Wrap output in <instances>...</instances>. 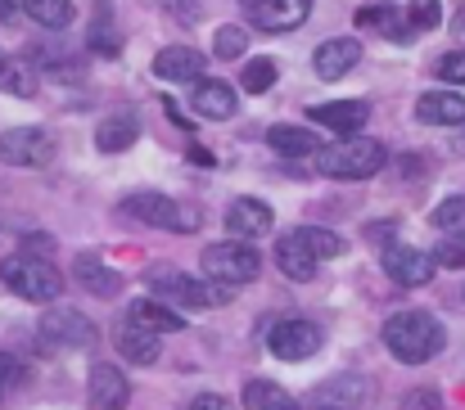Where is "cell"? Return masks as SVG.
I'll return each mask as SVG.
<instances>
[{
    "mask_svg": "<svg viewBox=\"0 0 465 410\" xmlns=\"http://www.w3.org/2000/svg\"><path fill=\"white\" fill-rule=\"evenodd\" d=\"M136 140H141V122H136V113H114V118H104V122H100V132H95L100 153H123V149H132Z\"/></svg>",
    "mask_w": 465,
    "mask_h": 410,
    "instance_id": "cell-25",
    "label": "cell"
},
{
    "mask_svg": "<svg viewBox=\"0 0 465 410\" xmlns=\"http://www.w3.org/2000/svg\"><path fill=\"white\" fill-rule=\"evenodd\" d=\"M276 226V212L262 203V199H235L231 208H226V230L235 235V239H262L267 230Z\"/></svg>",
    "mask_w": 465,
    "mask_h": 410,
    "instance_id": "cell-16",
    "label": "cell"
},
{
    "mask_svg": "<svg viewBox=\"0 0 465 410\" xmlns=\"http://www.w3.org/2000/svg\"><path fill=\"white\" fill-rule=\"evenodd\" d=\"M448 334L443 320H434L430 311H398L384 320V347L402 361V366H425L443 352Z\"/></svg>",
    "mask_w": 465,
    "mask_h": 410,
    "instance_id": "cell-1",
    "label": "cell"
},
{
    "mask_svg": "<svg viewBox=\"0 0 465 410\" xmlns=\"http://www.w3.org/2000/svg\"><path fill=\"white\" fill-rule=\"evenodd\" d=\"M380 267L384 275L393 279V284H402V288H420V284H430L434 279V258L425 253V249H411V244H389L384 249V258H380Z\"/></svg>",
    "mask_w": 465,
    "mask_h": 410,
    "instance_id": "cell-10",
    "label": "cell"
},
{
    "mask_svg": "<svg viewBox=\"0 0 465 410\" xmlns=\"http://www.w3.org/2000/svg\"><path fill=\"white\" fill-rule=\"evenodd\" d=\"M14 9H18L14 0H0V18H14Z\"/></svg>",
    "mask_w": 465,
    "mask_h": 410,
    "instance_id": "cell-42",
    "label": "cell"
},
{
    "mask_svg": "<svg viewBox=\"0 0 465 410\" xmlns=\"http://www.w3.org/2000/svg\"><path fill=\"white\" fill-rule=\"evenodd\" d=\"M190 109H194L199 118H208V122H226V118H235L240 95H235L231 82L203 77V82H194V91H190Z\"/></svg>",
    "mask_w": 465,
    "mask_h": 410,
    "instance_id": "cell-13",
    "label": "cell"
},
{
    "mask_svg": "<svg viewBox=\"0 0 465 410\" xmlns=\"http://www.w3.org/2000/svg\"><path fill=\"white\" fill-rule=\"evenodd\" d=\"M430 221H434V230H443L448 239H461L465 244V194L443 199V203L430 212Z\"/></svg>",
    "mask_w": 465,
    "mask_h": 410,
    "instance_id": "cell-31",
    "label": "cell"
},
{
    "mask_svg": "<svg viewBox=\"0 0 465 410\" xmlns=\"http://www.w3.org/2000/svg\"><path fill=\"white\" fill-rule=\"evenodd\" d=\"M308 410H330V406H308Z\"/></svg>",
    "mask_w": 465,
    "mask_h": 410,
    "instance_id": "cell-44",
    "label": "cell"
},
{
    "mask_svg": "<svg viewBox=\"0 0 465 410\" xmlns=\"http://www.w3.org/2000/svg\"><path fill=\"white\" fill-rule=\"evenodd\" d=\"M36 338H41L50 352H64V347H91V343H95V325H91L82 311H73V307H54V311L41 316Z\"/></svg>",
    "mask_w": 465,
    "mask_h": 410,
    "instance_id": "cell-7",
    "label": "cell"
},
{
    "mask_svg": "<svg viewBox=\"0 0 465 410\" xmlns=\"http://www.w3.org/2000/svg\"><path fill=\"white\" fill-rule=\"evenodd\" d=\"M434 68H439V77H443V82H452V86H465V50H452V54H443V59H439Z\"/></svg>",
    "mask_w": 465,
    "mask_h": 410,
    "instance_id": "cell-36",
    "label": "cell"
},
{
    "mask_svg": "<svg viewBox=\"0 0 465 410\" xmlns=\"http://www.w3.org/2000/svg\"><path fill=\"white\" fill-rule=\"evenodd\" d=\"M23 14L50 32H64L73 23V0H23Z\"/></svg>",
    "mask_w": 465,
    "mask_h": 410,
    "instance_id": "cell-29",
    "label": "cell"
},
{
    "mask_svg": "<svg viewBox=\"0 0 465 410\" xmlns=\"http://www.w3.org/2000/svg\"><path fill=\"white\" fill-rule=\"evenodd\" d=\"M357 27L380 32V36H389V41H411V36H416L411 9L402 14L398 5H361V9H357Z\"/></svg>",
    "mask_w": 465,
    "mask_h": 410,
    "instance_id": "cell-17",
    "label": "cell"
},
{
    "mask_svg": "<svg viewBox=\"0 0 465 410\" xmlns=\"http://www.w3.org/2000/svg\"><path fill=\"white\" fill-rule=\"evenodd\" d=\"M127 320L141 325V329H150V334H176V329H185V316L176 307L158 302V298H136L127 307Z\"/></svg>",
    "mask_w": 465,
    "mask_h": 410,
    "instance_id": "cell-20",
    "label": "cell"
},
{
    "mask_svg": "<svg viewBox=\"0 0 465 410\" xmlns=\"http://www.w3.org/2000/svg\"><path fill=\"white\" fill-rule=\"evenodd\" d=\"M0 279L9 293H18L23 302H54L64 293V275L54 271L45 258H32V253H14L0 262Z\"/></svg>",
    "mask_w": 465,
    "mask_h": 410,
    "instance_id": "cell-4",
    "label": "cell"
},
{
    "mask_svg": "<svg viewBox=\"0 0 465 410\" xmlns=\"http://www.w3.org/2000/svg\"><path fill=\"white\" fill-rule=\"evenodd\" d=\"M54 153H59V144L50 132H41V127H14V132H5L0 136V158L9 162V167H50L54 162Z\"/></svg>",
    "mask_w": 465,
    "mask_h": 410,
    "instance_id": "cell-8",
    "label": "cell"
},
{
    "mask_svg": "<svg viewBox=\"0 0 465 410\" xmlns=\"http://www.w3.org/2000/svg\"><path fill=\"white\" fill-rule=\"evenodd\" d=\"M371 384L361 375H339V379H325L316 393H312V406H330V410H352L357 402H366Z\"/></svg>",
    "mask_w": 465,
    "mask_h": 410,
    "instance_id": "cell-21",
    "label": "cell"
},
{
    "mask_svg": "<svg viewBox=\"0 0 465 410\" xmlns=\"http://www.w3.org/2000/svg\"><path fill=\"white\" fill-rule=\"evenodd\" d=\"M321 343H325L321 325H312L303 316L276 320L272 334H267V347H272V356H281V361H308V356L321 352Z\"/></svg>",
    "mask_w": 465,
    "mask_h": 410,
    "instance_id": "cell-9",
    "label": "cell"
},
{
    "mask_svg": "<svg viewBox=\"0 0 465 410\" xmlns=\"http://www.w3.org/2000/svg\"><path fill=\"white\" fill-rule=\"evenodd\" d=\"M240 82H244L249 95H262V91L276 86V63H272V59H249V68H244Z\"/></svg>",
    "mask_w": 465,
    "mask_h": 410,
    "instance_id": "cell-33",
    "label": "cell"
},
{
    "mask_svg": "<svg viewBox=\"0 0 465 410\" xmlns=\"http://www.w3.org/2000/svg\"><path fill=\"white\" fill-rule=\"evenodd\" d=\"M452 32H457V36H461V41H465V5H461V9H457V18H452Z\"/></svg>",
    "mask_w": 465,
    "mask_h": 410,
    "instance_id": "cell-41",
    "label": "cell"
},
{
    "mask_svg": "<svg viewBox=\"0 0 465 410\" xmlns=\"http://www.w3.org/2000/svg\"><path fill=\"white\" fill-rule=\"evenodd\" d=\"M150 284V298L167 302V307H185V311H203V307H217V302H231V288L217 284V279H194V275L176 271V267H150L145 271Z\"/></svg>",
    "mask_w": 465,
    "mask_h": 410,
    "instance_id": "cell-2",
    "label": "cell"
},
{
    "mask_svg": "<svg viewBox=\"0 0 465 410\" xmlns=\"http://www.w3.org/2000/svg\"><path fill=\"white\" fill-rule=\"evenodd\" d=\"M5 63H9V59H5V54H0V73H5Z\"/></svg>",
    "mask_w": 465,
    "mask_h": 410,
    "instance_id": "cell-43",
    "label": "cell"
},
{
    "mask_svg": "<svg viewBox=\"0 0 465 410\" xmlns=\"http://www.w3.org/2000/svg\"><path fill=\"white\" fill-rule=\"evenodd\" d=\"M276 267L290 275V279H299V284H308L312 275H316V258H312V249L290 230L285 239H276Z\"/></svg>",
    "mask_w": 465,
    "mask_h": 410,
    "instance_id": "cell-24",
    "label": "cell"
},
{
    "mask_svg": "<svg viewBox=\"0 0 465 410\" xmlns=\"http://www.w3.org/2000/svg\"><path fill=\"white\" fill-rule=\"evenodd\" d=\"M411 23H416V32H430V27H439V23H443V9H439V0H416V5H411Z\"/></svg>",
    "mask_w": 465,
    "mask_h": 410,
    "instance_id": "cell-35",
    "label": "cell"
},
{
    "mask_svg": "<svg viewBox=\"0 0 465 410\" xmlns=\"http://www.w3.org/2000/svg\"><path fill=\"white\" fill-rule=\"evenodd\" d=\"M308 118L316 127H330L339 136H357L366 122H371V100H334V104H312Z\"/></svg>",
    "mask_w": 465,
    "mask_h": 410,
    "instance_id": "cell-12",
    "label": "cell"
},
{
    "mask_svg": "<svg viewBox=\"0 0 465 410\" xmlns=\"http://www.w3.org/2000/svg\"><path fill=\"white\" fill-rule=\"evenodd\" d=\"M240 5L249 23H258L262 32H294L312 14V0H240Z\"/></svg>",
    "mask_w": 465,
    "mask_h": 410,
    "instance_id": "cell-11",
    "label": "cell"
},
{
    "mask_svg": "<svg viewBox=\"0 0 465 410\" xmlns=\"http://www.w3.org/2000/svg\"><path fill=\"white\" fill-rule=\"evenodd\" d=\"M294 235H299V239L308 244V249H312V258H316V262L343 258V249H348V244H343V235H334V230H325V226H299Z\"/></svg>",
    "mask_w": 465,
    "mask_h": 410,
    "instance_id": "cell-30",
    "label": "cell"
},
{
    "mask_svg": "<svg viewBox=\"0 0 465 410\" xmlns=\"http://www.w3.org/2000/svg\"><path fill=\"white\" fill-rule=\"evenodd\" d=\"M14 384H23V366H18V356L0 352V393H5V388H14Z\"/></svg>",
    "mask_w": 465,
    "mask_h": 410,
    "instance_id": "cell-38",
    "label": "cell"
},
{
    "mask_svg": "<svg viewBox=\"0 0 465 410\" xmlns=\"http://www.w3.org/2000/svg\"><path fill=\"white\" fill-rule=\"evenodd\" d=\"M389 162L384 144L371 136H348V140H334L316 153V171L321 176H334V181H371L380 167Z\"/></svg>",
    "mask_w": 465,
    "mask_h": 410,
    "instance_id": "cell-3",
    "label": "cell"
},
{
    "mask_svg": "<svg viewBox=\"0 0 465 410\" xmlns=\"http://www.w3.org/2000/svg\"><path fill=\"white\" fill-rule=\"evenodd\" d=\"M244 410H303L281 384L272 379H249L244 384Z\"/></svg>",
    "mask_w": 465,
    "mask_h": 410,
    "instance_id": "cell-27",
    "label": "cell"
},
{
    "mask_svg": "<svg viewBox=\"0 0 465 410\" xmlns=\"http://www.w3.org/2000/svg\"><path fill=\"white\" fill-rule=\"evenodd\" d=\"M0 86H5L9 95H18V100H32V95H36V68H32L27 59H9L5 73H0Z\"/></svg>",
    "mask_w": 465,
    "mask_h": 410,
    "instance_id": "cell-32",
    "label": "cell"
},
{
    "mask_svg": "<svg viewBox=\"0 0 465 410\" xmlns=\"http://www.w3.org/2000/svg\"><path fill=\"white\" fill-rule=\"evenodd\" d=\"M199 267H203V279H217V284L231 288V284L258 279L262 258H258V249H249L244 239H226V244H208L203 258H199Z\"/></svg>",
    "mask_w": 465,
    "mask_h": 410,
    "instance_id": "cell-5",
    "label": "cell"
},
{
    "mask_svg": "<svg viewBox=\"0 0 465 410\" xmlns=\"http://www.w3.org/2000/svg\"><path fill=\"white\" fill-rule=\"evenodd\" d=\"M434 262H439V267H465V244H461V239H448V244H439Z\"/></svg>",
    "mask_w": 465,
    "mask_h": 410,
    "instance_id": "cell-37",
    "label": "cell"
},
{
    "mask_svg": "<svg viewBox=\"0 0 465 410\" xmlns=\"http://www.w3.org/2000/svg\"><path fill=\"white\" fill-rule=\"evenodd\" d=\"M185 410H231L226 406V397H217V393H203V397H194Z\"/></svg>",
    "mask_w": 465,
    "mask_h": 410,
    "instance_id": "cell-40",
    "label": "cell"
},
{
    "mask_svg": "<svg viewBox=\"0 0 465 410\" xmlns=\"http://www.w3.org/2000/svg\"><path fill=\"white\" fill-rule=\"evenodd\" d=\"M416 118L425 127H465V95L452 91H425L416 100Z\"/></svg>",
    "mask_w": 465,
    "mask_h": 410,
    "instance_id": "cell-19",
    "label": "cell"
},
{
    "mask_svg": "<svg viewBox=\"0 0 465 410\" xmlns=\"http://www.w3.org/2000/svg\"><path fill=\"white\" fill-rule=\"evenodd\" d=\"M86 50H91V54H104V59H114V54L123 50V36L114 32V5H109V0H95V9H91Z\"/></svg>",
    "mask_w": 465,
    "mask_h": 410,
    "instance_id": "cell-22",
    "label": "cell"
},
{
    "mask_svg": "<svg viewBox=\"0 0 465 410\" xmlns=\"http://www.w3.org/2000/svg\"><path fill=\"white\" fill-rule=\"evenodd\" d=\"M123 212H132L136 221L145 226H158V230H176V235H190L199 230V212L167 199V194H154V190H141V194H127L123 199Z\"/></svg>",
    "mask_w": 465,
    "mask_h": 410,
    "instance_id": "cell-6",
    "label": "cell"
},
{
    "mask_svg": "<svg viewBox=\"0 0 465 410\" xmlns=\"http://www.w3.org/2000/svg\"><path fill=\"white\" fill-rule=\"evenodd\" d=\"M118 352L132 361V366H154L158 361V334H150V329H141V325H123L118 329Z\"/></svg>",
    "mask_w": 465,
    "mask_h": 410,
    "instance_id": "cell-26",
    "label": "cell"
},
{
    "mask_svg": "<svg viewBox=\"0 0 465 410\" xmlns=\"http://www.w3.org/2000/svg\"><path fill=\"white\" fill-rule=\"evenodd\" d=\"M203 68H208V59L194 45H167L154 59V77L163 82H203Z\"/></svg>",
    "mask_w": 465,
    "mask_h": 410,
    "instance_id": "cell-18",
    "label": "cell"
},
{
    "mask_svg": "<svg viewBox=\"0 0 465 410\" xmlns=\"http://www.w3.org/2000/svg\"><path fill=\"white\" fill-rule=\"evenodd\" d=\"M163 9H167V14H181L185 27H190V18H199V5H185V0H163Z\"/></svg>",
    "mask_w": 465,
    "mask_h": 410,
    "instance_id": "cell-39",
    "label": "cell"
},
{
    "mask_svg": "<svg viewBox=\"0 0 465 410\" xmlns=\"http://www.w3.org/2000/svg\"><path fill=\"white\" fill-rule=\"evenodd\" d=\"M86 402L91 410H127L132 402V384L118 366H95L86 379Z\"/></svg>",
    "mask_w": 465,
    "mask_h": 410,
    "instance_id": "cell-14",
    "label": "cell"
},
{
    "mask_svg": "<svg viewBox=\"0 0 465 410\" xmlns=\"http://www.w3.org/2000/svg\"><path fill=\"white\" fill-rule=\"evenodd\" d=\"M73 271H77V279H82V288L95 293V298H118V293H123V275L109 271L95 253H82V258L73 262Z\"/></svg>",
    "mask_w": 465,
    "mask_h": 410,
    "instance_id": "cell-23",
    "label": "cell"
},
{
    "mask_svg": "<svg viewBox=\"0 0 465 410\" xmlns=\"http://www.w3.org/2000/svg\"><path fill=\"white\" fill-rule=\"evenodd\" d=\"M357 59H361V45H357L352 36H334V41H321V45H316L312 68H316L321 82H339V77H348V73L357 68Z\"/></svg>",
    "mask_w": 465,
    "mask_h": 410,
    "instance_id": "cell-15",
    "label": "cell"
},
{
    "mask_svg": "<svg viewBox=\"0 0 465 410\" xmlns=\"http://www.w3.org/2000/svg\"><path fill=\"white\" fill-rule=\"evenodd\" d=\"M267 144L276 149V153H285V158H303V153H321V144H316V136L312 132H303V127H272L267 132Z\"/></svg>",
    "mask_w": 465,
    "mask_h": 410,
    "instance_id": "cell-28",
    "label": "cell"
},
{
    "mask_svg": "<svg viewBox=\"0 0 465 410\" xmlns=\"http://www.w3.org/2000/svg\"><path fill=\"white\" fill-rule=\"evenodd\" d=\"M249 50V32L244 27H222L217 36H213V54L217 59H240Z\"/></svg>",
    "mask_w": 465,
    "mask_h": 410,
    "instance_id": "cell-34",
    "label": "cell"
}]
</instances>
